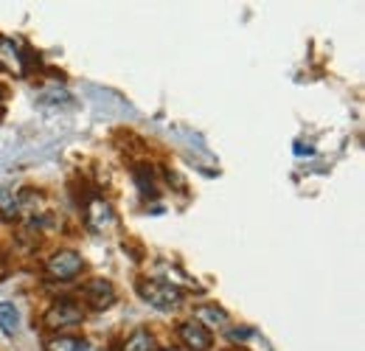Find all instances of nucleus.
<instances>
[{"instance_id":"obj_3","label":"nucleus","mask_w":365,"mask_h":351,"mask_svg":"<svg viewBox=\"0 0 365 351\" xmlns=\"http://www.w3.org/2000/svg\"><path fill=\"white\" fill-rule=\"evenodd\" d=\"M85 320V309L73 301H56L53 307L46 312V326L48 329H71V326H79Z\"/></svg>"},{"instance_id":"obj_11","label":"nucleus","mask_w":365,"mask_h":351,"mask_svg":"<svg viewBox=\"0 0 365 351\" xmlns=\"http://www.w3.org/2000/svg\"><path fill=\"white\" fill-rule=\"evenodd\" d=\"M79 349V340L71 337V335H59V337H51L46 343V351H76Z\"/></svg>"},{"instance_id":"obj_2","label":"nucleus","mask_w":365,"mask_h":351,"mask_svg":"<svg viewBox=\"0 0 365 351\" xmlns=\"http://www.w3.org/2000/svg\"><path fill=\"white\" fill-rule=\"evenodd\" d=\"M46 270L48 275L56 278V281H71V278H76L85 270V259L76 250H59V253H53L48 259Z\"/></svg>"},{"instance_id":"obj_7","label":"nucleus","mask_w":365,"mask_h":351,"mask_svg":"<svg viewBox=\"0 0 365 351\" xmlns=\"http://www.w3.org/2000/svg\"><path fill=\"white\" fill-rule=\"evenodd\" d=\"M113 220H115V214H113V205L107 200H93L88 205V228L91 230H104L113 225Z\"/></svg>"},{"instance_id":"obj_1","label":"nucleus","mask_w":365,"mask_h":351,"mask_svg":"<svg viewBox=\"0 0 365 351\" xmlns=\"http://www.w3.org/2000/svg\"><path fill=\"white\" fill-rule=\"evenodd\" d=\"M138 295H140L143 304H149L158 312H175L182 301V292L178 287H172L166 281H158V278H140L138 281Z\"/></svg>"},{"instance_id":"obj_6","label":"nucleus","mask_w":365,"mask_h":351,"mask_svg":"<svg viewBox=\"0 0 365 351\" xmlns=\"http://www.w3.org/2000/svg\"><path fill=\"white\" fill-rule=\"evenodd\" d=\"M194 320L202 326V329H222V326H228V312L222 307H217V304H200V307H194Z\"/></svg>"},{"instance_id":"obj_10","label":"nucleus","mask_w":365,"mask_h":351,"mask_svg":"<svg viewBox=\"0 0 365 351\" xmlns=\"http://www.w3.org/2000/svg\"><path fill=\"white\" fill-rule=\"evenodd\" d=\"M121 351H155V337L146 332V329H138L135 335H130L124 340Z\"/></svg>"},{"instance_id":"obj_9","label":"nucleus","mask_w":365,"mask_h":351,"mask_svg":"<svg viewBox=\"0 0 365 351\" xmlns=\"http://www.w3.org/2000/svg\"><path fill=\"white\" fill-rule=\"evenodd\" d=\"M0 65L6 71H11V73H23L26 71L23 68V56L17 54V45L11 40H0Z\"/></svg>"},{"instance_id":"obj_4","label":"nucleus","mask_w":365,"mask_h":351,"mask_svg":"<svg viewBox=\"0 0 365 351\" xmlns=\"http://www.w3.org/2000/svg\"><path fill=\"white\" fill-rule=\"evenodd\" d=\"M82 295H85V301L93 309H110L115 304V290H113V284L107 278H93V281H88L85 290H82Z\"/></svg>"},{"instance_id":"obj_8","label":"nucleus","mask_w":365,"mask_h":351,"mask_svg":"<svg viewBox=\"0 0 365 351\" xmlns=\"http://www.w3.org/2000/svg\"><path fill=\"white\" fill-rule=\"evenodd\" d=\"M0 332L6 337H14L20 332V312L11 301H3L0 304Z\"/></svg>"},{"instance_id":"obj_12","label":"nucleus","mask_w":365,"mask_h":351,"mask_svg":"<svg viewBox=\"0 0 365 351\" xmlns=\"http://www.w3.org/2000/svg\"><path fill=\"white\" fill-rule=\"evenodd\" d=\"M76 351H101L98 346H93V343H88V340H79V349Z\"/></svg>"},{"instance_id":"obj_5","label":"nucleus","mask_w":365,"mask_h":351,"mask_svg":"<svg viewBox=\"0 0 365 351\" xmlns=\"http://www.w3.org/2000/svg\"><path fill=\"white\" fill-rule=\"evenodd\" d=\"M178 335H180V340L191 351H208L211 346H214L211 332H208V329H202L197 320H185V323H180Z\"/></svg>"}]
</instances>
